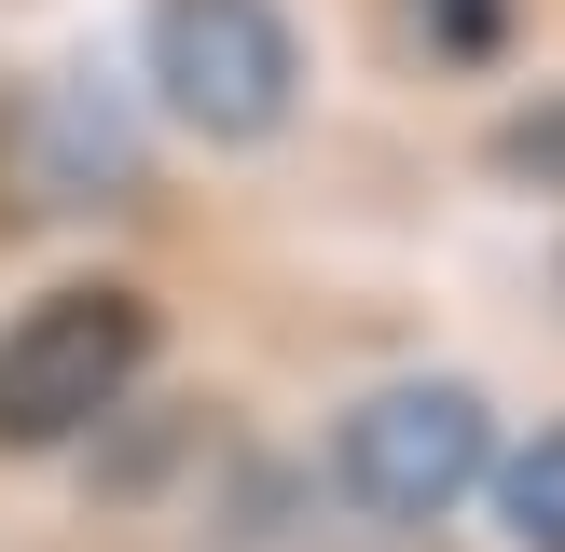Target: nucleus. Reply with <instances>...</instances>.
I'll return each mask as SVG.
<instances>
[{"label": "nucleus", "mask_w": 565, "mask_h": 552, "mask_svg": "<svg viewBox=\"0 0 565 552\" xmlns=\"http://www.w3.org/2000/svg\"><path fill=\"white\" fill-rule=\"evenodd\" d=\"M138 55H152V97L207 152H263L303 110V42H290L276 0H152L138 14Z\"/></svg>", "instance_id": "nucleus-1"}, {"label": "nucleus", "mask_w": 565, "mask_h": 552, "mask_svg": "<svg viewBox=\"0 0 565 552\" xmlns=\"http://www.w3.org/2000/svg\"><path fill=\"white\" fill-rule=\"evenodd\" d=\"M483 469H497V414L456 373H401L331 428V497L373 524H441L456 497H483Z\"/></svg>", "instance_id": "nucleus-2"}, {"label": "nucleus", "mask_w": 565, "mask_h": 552, "mask_svg": "<svg viewBox=\"0 0 565 552\" xmlns=\"http://www.w3.org/2000/svg\"><path fill=\"white\" fill-rule=\"evenodd\" d=\"M152 373V304L83 276V290H42L14 331H0V442L42 456V442H83L125 386Z\"/></svg>", "instance_id": "nucleus-3"}, {"label": "nucleus", "mask_w": 565, "mask_h": 552, "mask_svg": "<svg viewBox=\"0 0 565 552\" xmlns=\"http://www.w3.org/2000/svg\"><path fill=\"white\" fill-rule=\"evenodd\" d=\"M483 497H497V524H511L524 552H565V414L539 442H511V456L483 469Z\"/></svg>", "instance_id": "nucleus-4"}, {"label": "nucleus", "mask_w": 565, "mask_h": 552, "mask_svg": "<svg viewBox=\"0 0 565 552\" xmlns=\"http://www.w3.org/2000/svg\"><path fill=\"white\" fill-rule=\"evenodd\" d=\"M414 28H428L441 70H483V55H511V0H414Z\"/></svg>", "instance_id": "nucleus-5"}, {"label": "nucleus", "mask_w": 565, "mask_h": 552, "mask_svg": "<svg viewBox=\"0 0 565 552\" xmlns=\"http://www.w3.org/2000/svg\"><path fill=\"white\" fill-rule=\"evenodd\" d=\"M497 180H565V97H539V110H511V125H497Z\"/></svg>", "instance_id": "nucleus-6"}]
</instances>
